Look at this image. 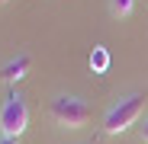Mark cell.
Masks as SVG:
<instances>
[{"label":"cell","instance_id":"obj_1","mask_svg":"<svg viewBox=\"0 0 148 144\" xmlns=\"http://www.w3.org/2000/svg\"><path fill=\"white\" fill-rule=\"evenodd\" d=\"M142 109H145V96H142V93L122 96V99L106 112V118H103V131H106V135H119V131L132 128V125L138 122Z\"/></svg>","mask_w":148,"mask_h":144},{"label":"cell","instance_id":"obj_2","mask_svg":"<svg viewBox=\"0 0 148 144\" xmlns=\"http://www.w3.org/2000/svg\"><path fill=\"white\" fill-rule=\"evenodd\" d=\"M48 115L64 128H81L90 122V106L77 96H55L52 106H48Z\"/></svg>","mask_w":148,"mask_h":144},{"label":"cell","instance_id":"obj_3","mask_svg":"<svg viewBox=\"0 0 148 144\" xmlns=\"http://www.w3.org/2000/svg\"><path fill=\"white\" fill-rule=\"evenodd\" d=\"M29 128V106L19 93H10L3 109H0V135L3 138H19Z\"/></svg>","mask_w":148,"mask_h":144},{"label":"cell","instance_id":"obj_4","mask_svg":"<svg viewBox=\"0 0 148 144\" xmlns=\"http://www.w3.org/2000/svg\"><path fill=\"white\" fill-rule=\"evenodd\" d=\"M29 67H32V58L29 55H16V58H10L3 67H0V80H3V83H19L23 77L29 74Z\"/></svg>","mask_w":148,"mask_h":144},{"label":"cell","instance_id":"obj_5","mask_svg":"<svg viewBox=\"0 0 148 144\" xmlns=\"http://www.w3.org/2000/svg\"><path fill=\"white\" fill-rule=\"evenodd\" d=\"M135 10V0H110V13L116 16V19H122V16H129Z\"/></svg>","mask_w":148,"mask_h":144},{"label":"cell","instance_id":"obj_6","mask_svg":"<svg viewBox=\"0 0 148 144\" xmlns=\"http://www.w3.org/2000/svg\"><path fill=\"white\" fill-rule=\"evenodd\" d=\"M90 67L97 70V74L110 67V55H106V48H93V55H90Z\"/></svg>","mask_w":148,"mask_h":144},{"label":"cell","instance_id":"obj_7","mask_svg":"<svg viewBox=\"0 0 148 144\" xmlns=\"http://www.w3.org/2000/svg\"><path fill=\"white\" fill-rule=\"evenodd\" d=\"M0 144H19V138H3L0 135Z\"/></svg>","mask_w":148,"mask_h":144},{"label":"cell","instance_id":"obj_8","mask_svg":"<svg viewBox=\"0 0 148 144\" xmlns=\"http://www.w3.org/2000/svg\"><path fill=\"white\" fill-rule=\"evenodd\" d=\"M142 138L148 141V118H145V125H142Z\"/></svg>","mask_w":148,"mask_h":144},{"label":"cell","instance_id":"obj_9","mask_svg":"<svg viewBox=\"0 0 148 144\" xmlns=\"http://www.w3.org/2000/svg\"><path fill=\"white\" fill-rule=\"evenodd\" d=\"M3 3H7V0H0V7H3Z\"/></svg>","mask_w":148,"mask_h":144}]
</instances>
